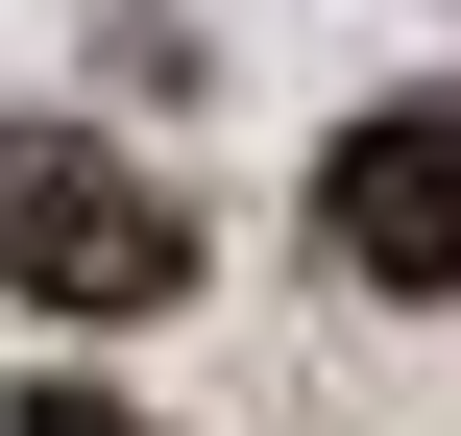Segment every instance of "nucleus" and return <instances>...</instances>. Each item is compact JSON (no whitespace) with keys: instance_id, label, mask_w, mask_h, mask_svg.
Segmentation results:
<instances>
[{"instance_id":"nucleus-2","label":"nucleus","mask_w":461,"mask_h":436,"mask_svg":"<svg viewBox=\"0 0 461 436\" xmlns=\"http://www.w3.org/2000/svg\"><path fill=\"white\" fill-rule=\"evenodd\" d=\"M316 267L389 291V316L461 291V97H365V121L316 146Z\"/></svg>"},{"instance_id":"nucleus-1","label":"nucleus","mask_w":461,"mask_h":436,"mask_svg":"<svg viewBox=\"0 0 461 436\" xmlns=\"http://www.w3.org/2000/svg\"><path fill=\"white\" fill-rule=\"evenodd\" d=\"M0 291H24V316H73V340H122V316H170V291H194V218H170L97 121H0Z\"/></svg>"},{"instance_id":"nucleus-3","label":"nucleus","mask_w":461,"mask_h":436,"mask_svg":"<svg viewBox=\"0 0 461 436\" xmlns=\"http://www.w3.org/2000/svg\"><path fill=\"white\" fill-rule=\"evenodd\" d=\"M0 436H146L122 388H0Z\"/></svg>"}]
</instances>
